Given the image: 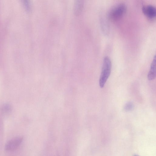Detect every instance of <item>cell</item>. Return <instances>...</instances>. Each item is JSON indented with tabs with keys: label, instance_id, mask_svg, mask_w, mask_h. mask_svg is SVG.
<instances>
[{
	"label": "cell",
	"instance_id": "6da1fadb",
	"mask_svg": "<svg viewBox=\"0 0 156 156\" xmlns=\"http://www.w3.org/2000/svg\"><path fill=\"white\" fill-rule=\"evenodd\" d=\"M112 67L111 59L108 56H105L103 59L101 76L99 80L100 87H104L110 75Z\"/></svg>",
	"mask_w": 156,
	"mask_h": 156
},
{
	"label": "cell",
	"instance_id": "7a4b0ae2",
	"mask_svg": "<svg viewBox=\"0 0 156 156\" xmlns=\"http://www.w3.org/2000/svg\"><path fill=\"white\" fill-rule=\"evenodd\" d=\"M126 10L127 6L125 3H119L113 6L109 11L108 14V18L111 20H116L123 16Z\"/></svg>",
	"mask_w": 156,
	"mask_h": 156
},
{
	"label": "cell",
	"instance_id": "3957f363",
	"mask_svg": "<svg viewBox=\"0 0 156 156\" xmlns=\"http://www.w3.org/2000/svg\"><path fill=\"white\" fill-rule=\"evenodd\" d=\"M22 137H15L8 141L5 145V149L7 151H13L16 150L22 143Z\"/></svg>",
	"mask_w": 156,
	"mask_h": 156
},
{
	"label": "cell",
	"instance_id": "277c9868",
	"mask_svg": "<svg viewBox=\"0 0 156 156\" xmlns=\"http://www.w3.org/2000/svg\"><path fill=\"white\" fill-rule=\"evenodd\" d=\"M143 13L150 18H153L155 17L156 9L155 7L150 4L144 5L142 7Z\"/></svg>",
	"mask_w": 156,
	"mask_h": 156
},
{
	"label": "cell",
	"instance_id": "5b68a950",
	"mask_svg": "<svg viewBox=\"0 0 156 156\" xmlns=\"http://www.w3.org/2000/svg\"><path fill=\"white\" fill-rule=\"evenodd\" d=\"M156 76V56L153 58L150 66V69L147 75V78L149 80L154 79Z\"/></svg>",
	"mask_w": 156,
	"mask_h": 156
},
{
	"label": "cell",
	"instance_id": "8992f818",
	"mask_svg": "<svg viewBox=\"0 0 156 156\" xmlns=\"http://www.w3.org/2000/svg\"><path fill=\"white\" fill-rule=\"evenodd\" d=\"M83 4L81 1L78 0L75 3L74 11L75 14L78 15L80 12L83 8Z\"/></svg>",
	"mask_w": 156,
	"mask_h": 156
},
{
	"label": "cell",
	"instance_id": "52a82bcc",
	"mask_svg": "<svg viewBox=\"0 0 156 156\" xmlns=\"http://www.w3.org/2000/svg\"><path fill=\"white\" fill-rule=\"evenodd\" d=\"M134 108L133 103L131 102H129L124 105L123 107L124 111L127 112L132 111Z\"/></svg>",
	"mask_w": 156,
	"mask_h": 156
},
{
	"label": "cell",
	"instance_id": "ba28073f",
	"mask_svg": "<svg viewBox=\"0 0 156 156\" xmlns=\"http://www.w3.org/2000/svg\"><path fill=\"white\" fill-rule=\"evenodd\" d=\"M25 8L27 10H29L30 9V4L28 1H24V2Z\"/></svg>",
	"mask_w": 156,
	"mask_h": 156
}]
</instances>
